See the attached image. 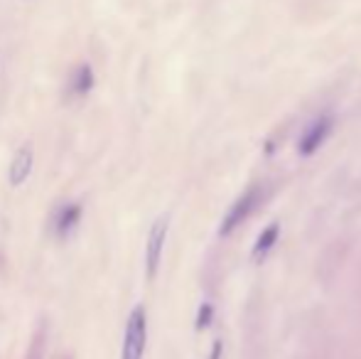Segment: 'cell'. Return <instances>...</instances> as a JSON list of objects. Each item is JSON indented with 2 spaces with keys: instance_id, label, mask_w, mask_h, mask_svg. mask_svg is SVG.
Segmentation results:
<instances>
[{
  "instance_id": "6da1fadb",
  "label": "cell",
  "mask_w": 361,
  "mask_h": 359,
  "mask_svg": "<svg viewBox=\"0 0 361 359\" xmlns=\"http://www.w3.org/2000/svg\"><path fill=\"white\" fill-rule=\"evenodd\" d=\"M145 342H147V315L143 305H135L128 315V322H126L121 359H143Z\"/></svg>"
},
{
  "instance_id": "7a4b0ae2",
  "label": "cell",
  "mask_w": 361,
  "mask_h": 359,
  "mask_svg": "<svg viewBox=\"0 0 361 359\" xmlns=\"http://www.w3.org/2000/svg\"><path fill=\"white\" fill-rule=\"evenodd\" d=\"M258 202H261V187H258V185L248 187V190L231 205V209L226 212V217H224L221 229H219V231H221V236H228L233 229H236V226H241L243 221L251 217V212L256 209Z\"/></svg>"
},
{
  "instance_id": "3957f363",
  "label": "cell",
  "mask_w": 361,
  "mask_h": 359,
  "mask_svg": "<svg viewBox=\"0 0 361 359\" xmlns=\"http://www.w3.org/2000/svg\"><path fill=\"white\" fill-rule=\"evenodd\" d=\"M167 226H170V219H167V217H157V219L152 221L150 231H147V244H145L147 278H155L157 269H160L162 249H165V239H167Z\"/></svg>"
},
{
  "instance_id": "277c9868",
  "label": "cell",
  "mask_w": 361,
  "mask_h": 359,
  "mask_svg": "<svg viewBox=\"0 0 361 359\" xmlns=\"http://www.w3.org/2000/svg\"><path fill=\"white\" fill-rule=\"evenodd\" d=\"M81 219V205L79 202H64V205L57 207V212H54L52 217V229L57 236H69L72 231L76 229V224H79Z\"/></svg>"
},
{
  "instance_id": "5b68a950",
  "label": "cell",
  "mask_w": 361,
  "mask_h": 359,
  "mask_svg": "<svg viewBox=\"0 0 361 359\" xmlns=\"http://www.w3.org/2000/svg\"><path fill=\"white\" fill-rule=\"evenodd\" d=\"M329 130H332V118H329V116H322V118L312 121V123L307 126V130H305L302 140H300V153L312 155L314 150L324 143V138L329 135Z\"/></svg>"
},
{
  "instance_id": "8992f818",
  "label": "cell",
  "mask_w": 361,
  "mask_h": 359,
  "mask_svg": "<svg viewBox=\"0 0 361 359\" xmlns=\"http://www.w3.org/2000/svg\"><path fill=\"white\" fill-rule=\"evenodd\" d=\"M32 165H35L32 150H30V145H23V148L18 150V155L13 158V163H10V170H8L10 185H13V187L23 185V182L32 175Z\"/></svg>"
},
{
  "instance_id": "52a82bcc",
  "label": "cell",
  "mask_w": 361,
  "mask_h": 359,
  "mask_svg": "<svg viewBox=\"0 0 361 359\" xmlns=\"http://www.w3.org/2000/svg\"><path fill=\"white\" fill-rule=\"evenodd\" d=\"M91 87H94V72H91L89 64H79V67L72 72L69 89H72L74 96H84V94H89Z\"/></svg>"
},
{
  "instance_id": "ba28073f",
  "label": "cell",
  "mask_w": 361,
  "mask_h": 359,
  "mask_svg": "<svg viewBox=\"0 0 361 359\" xmlns=\"http://www.w3.org/2000/svg\"><path fill=\"white\" fill-rule=\"evenodd\" d=\"M276 239H278V224H271L266 231H261V236H258L256 246H253V261L266 259V254L273 249V244H276Z\"/></svg>"
},
{
  "instance_id": "9c48e42d",
  "label": "cell",
  "mask_w": 361,
  "mask_h": 359,
  "mask_svg": "<svg viewBox=\"0 0 361 359\" xmlns=\"http://www.w3.org/2000/svg\"><path fill=\"white\" fill-rule=\"evenodd\" d=\"M209 317H212V305L209 303H204V305H202V310H200V317H197V327H207L209 325Z\"/></svg>"
}]
</instances>
